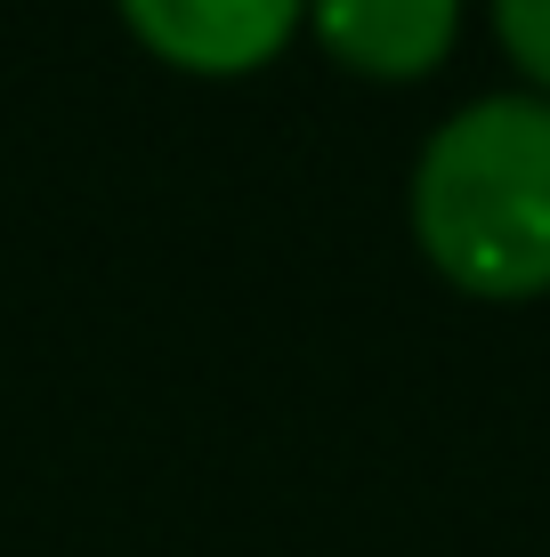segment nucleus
I'll use <instances>...</instances> for the list:
<instances>
[{
	"instance_id": "obj_1",
	"label": "nucleus",
	"mask_w": 550,
	"mask_h": 557,
	"mask_svg": "<svg viewBox=\"0 0 550 557\" xmlns=\"http://www.w3.org/2000/svg\"><path fill=\"white\" fill-rule=\"evenodd\" d=\"M413 235L469 292L550 283V98H478L413 162Z\"/></svg>"
},
{
	"instance_id": "obj_2",
	"label": "nucleus",
	"mask_w": 550,
	"mask_h": 557,
	"mask_svg": "<svg viewBox=\"0 0 550 557\" xmlns=\"http://www.w3.org/2000/svg\"><path fill=\"white\" fill-rule=\"evenodd\" d=\"M308 0H122L130 33L186 73H252L292 41Z\"/></svg>"
},
{
	"instance_id": "obj_3",
	"label": "nucleus",
	"mask_w": 550,
	"mask_h": 557,
	"mask_svg": "<svg viewBox=\"0 0 550 557\" xmlns=\"http://www.w3.org/2000/svg\"><path fill=\"white\" fill-rule=\"evenodd\" d=\"M316 33H325L332 57L365 73H421L438 65L453 41V16L462 0H308Z\"/></svg>"
},
{
	"instance_id": "obj_4",
	"label": "nucleus",
	"mask_w": 550,
	"mask_h": 557,
	"mask_svg": "<svg viewBox=\"0 0 550 557\" xmlns=\"http://www.w3.org/2000/svg\"><path fill=\"white\" fill-rule=\"evenodd\" d=\"M494 25H502V41L518 49V65L535 73V82H550V0H494Z\"/></svg>"
}]
</instances>
